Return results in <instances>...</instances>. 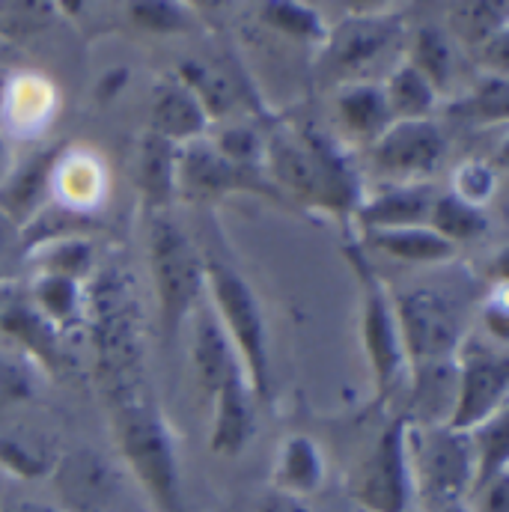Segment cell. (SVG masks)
<instances>
[{"instance_id": "cell-1", "label": "cell", "mask_w": 509, "mask_h": 512, "mask_svg": "<svg viewBox=\"0 0 509 512\" xmlns=\"http://www.w3.org/2000/svg\"><path fill=\"white\" fill-rule=\"evenodd\" d=\"M262 170L274 191L295 197L307 209L352 218L361 197V173L346 149L313 123H280L262 137Z\"/></svg>"}, {"instance_id": "cell-2", "label": "cell", "mask_w": 509, "mask_h": 512, "mask_svg": "<svg viewBox=\"0 0 509 512\" xmlns=\"http://www.w3.org/2000/svg\"><path fill=\"white\" fill-rule=\"evenodd\" d=\"M96 379L114 405L146 396V337L134 277L123 262L96 265L87 280V313Z\"/></svg>"}, {"instance_id": "cell-3", "label": "cell", "mask_w": 509, "mask_h": 512, "mask_svg": "<svg viewBox=\"0 0 509 512\" xmlns=\"http://www.w3.org/2000/svg\"><path fill=\"white\" fill-rule=\"evenodd\" d=\"M114 438L117 450L137 480L140 492L146 495L155 512H185L182 492V465L176 456V444L170 435L167 420L146 396L114 405Z\"/></svg>"}, {"instance_id": "cell-4", "label": "cell", "mask_w": 509, "mask_h": 512, "mask_svg": "<svg viewBox=\"0 0 509 512\" xmlns=\"http://www.w3.org/2000/svg\"><path fill=\"white\" fill-rule=\"evenodd\" d=\"M206 298L215 319L227 331L242 373L256 402L271 399V355H268V328L251 283L224 259H206Z\"/></svg>"}, {"instance_id": "cell-5", "label": "cell", "mask_w": 509, "mask_h": 512, "mask_svg": "<svg viewBox=\"0 0 509 512\" xmlns=\"http://www.w3.org/2000/svg\"><path fill=\"white\" fill-rule=\"evenodd\" d=\"M149 271L164 337H173L206 298V259L170 212L149 215Z\"/></svg>"}, {"instance_id": "cell-6", "label": "cell", "mask_w": 509, "mask_h": 512, "mask_svg": "<svg viewBox=\"0 0 509 512\" xmlns=\"http://www.w3.org/2000/svg\"><path fill=\"white\" fill-rule=\"evenodd\" d=\"M408 459L414 477V495L435 510H447L471 495L474 453L468 432L447 426L408 423Z\"/></svg>"}, {"instance_id": "cell-7", "label": "cell", "mask_w": 509, "mask_h": 512, "mask_svg": "<svg viewBox=\"0 0 509 512\" xmlns=\"http://www.w3.org/2000/svg\"><path fill=\"white\" fill-rule=\"evenodd\" d=\"M346 256L361 280V346H364V355L373 370L376 399L387 402L399 390V384L408 373V358H405L399 325H396L393 295L387 292L382 277L367 262L361 248L349 245Z\"/></svg>"}, {"instance_id": "cell-8", "label": "cell", "mask_w": 509, "mask_h": 512, "mask_svg": "<svg viewBox=\"0 0 509 512\" xmlns=\"http://www.w3.org/2000/svg\"><path fill=\"white\" fill-rule=\"evenodd\" d=\"M396 325L402 337V349L408 358V367H429L441 361H453L465 334L456 304L432 289V286H414L393 295Z\"/></svg>"}, {"instance_id": "cell-9", "label": "cell", "mask_w": 509, "mask_h": 512, "mask_svg": "<svg viewBox=\"0 0 509 512\" xmlns=\"http://www.w3.org/2000/svg\"><path fill=\"white\" fill-rule=\"evenodd\" d=\"M408 417H396L382 429L376 447L352 477V498L367 512L414 510V477L408 459Z\"/></svg>"}, {"instance_id": "cell-10", "label": "cell", "mask_w": 509, "mask_h": 512, "mask_svg": "<svg viewBox=\"0 0 509 512\" xmlns=\"http://www.w3.org/2000/svg\"><path fill=\"white\" fill-rule=\"evenodd\" d=\"M509 358L477 340H462L456 352V393L447 429L471 432L507 408Z\"/></svg>"}, {"instance_id": "cell-11", "label": "cell", "mask_w": 509, "mask_h": 512, "mask_svg": "<svg viewBox=\"0 0 509 512\" xmlns=\"http://www.w3.org/2000/svg\"><path fill=\"white\" fill-rule=\"evenodd\" d=\"M447 155V137L432 120H396L370 143V161L387 185L426 182Z\"/></svg>"}, {"instance_id": "cell-12", "label": "cell", "mask_w": 509, "mask_h": 512, "mask_svg": "<svg viewBox=\"0 0 509 512\" xmlns=\"http://www.w3.org/2000/svg\"><path fill=\"white\" fill-rule=\"evenodd\" d=\"M265 194L280 200L274 185L265 179L262 170H245L227 161L209 137H200L188 146H179V167H176V197L191 203H212L227 194Z\"/></svg>"}, {"instance_id": "cell-13", "label": "cell", "mask_w": 509, "mask_h": 512, "mask_svg": "<svg viewBox=\"0 0 509 512\" xmlns=\"http://www.w3.org/2000/svg\"><path fill=\"white\" fill-rule=\"evenodd\" d=\"M402 24L393 9H358L349 12L337 27H328L322 48V69L331 75H355L376 63L396 42Z\"/></svg>"}, {"instance_id": "cell-14", "label": "cell", "mask_w": 509, "mask_h": 512, "mask_svg": "<svg viewBox=\"0 0 509 512\" xmlns=\"http://www.w3.org/2000/svg\"><path fill=\"white\" fill-rule=\"evenodd\" d=\"M63 152V146H42L24 155L12 170H6L0 182V215H6L18 227L33 221L51 203Z\"/></svg>"}, {"instance_id": "cell-15", "label": "cell", "mask_w": 509, "mask_h": 512, "mask_svg": "<svg viewBox=\"0 0 509 512\" xmlns=\"http://www.w3.org/2000/svg\"><path fill=\"white\" fill-rule=\"evenodd\" d=\"M54 486L63 512H105L117 495V471L96 450H75L57 459Z\"/></svg>"}, {"instance_id": "cell-16", "label": "cell", "mask_w": 509, "mask_h": 512, "mask_svg": "<svg viewBox=\"0 0 509 512\" xmlns=\"http://www.w3.org/2000/svg\"><path fill=\"white\" fill-rule=\"evenodd\" d=\"M0 331L18 346L30 361H39L48 373H63L69 355L63 349V334L33 307L27 295H12L0 304Z\"/></svg>"}, {"instance_id": "cell-17", "label": "cell", "mask_w": 509, "mask_h": 512, "mask_svg": "<svg viewBox=\"0 0 509 512\" xmlns=\"http://www.w3.org/2000/svg\"><path fill=\"white\" fill-rule=\"evenodd\" d=\"M212 126L209 114L203 111L200 99L176 78L167 75L152 87V102H149V131L170 140L173 146H188Z\"/></svg>"}, {"instance_id": "cell-18", "label": "cell", "mask_w": 509, "mask_h": 512, "mask_svg": "<svg viewBox=\"0 0 509 512\" xmlns=\"http://www.w3.org/2000/svg\"><path fill=\"white\" fill-rule=\"evenodd\" d=\"M435 191L426 182L417 185H382L361 197L355 209V221L364 233L376 230H402V227H426Z\"/></svg>"}, {"instance_id": "cell-19", "label": "cell", "mask_w": 509, "mask_h": 512, "mask_svg": "<svg viewBox=\"0 0 509 512\" xmlns=\"http://www.w3.org/2000/svg\"><path fill=\"white\" fill-rule=\"evenodd\" d=\"M191 367L200 390L212 399L224 384L242 373V364L236 358V349L227 337V331L221 328V322L215 319L212 307H197L191 316Z\"/></svg>"}, {"instance_id": "cell-20", "label": "cell", "mask_w": 509, "mask_h": 512, "mask_svg": "<svg viewBox=\"0 0 509 512\" xmlns=\"http://www.w3.org/2000/svg\"><path fill=\"white\" fill-rule=\"evenodd\" d=\"M256 432L254 393L245 376H236L212 396V435L209 447L218 456H239Z\"/></svg>"}, {"instance_id": "cell-21", "label": "cell", "mask_w": 509, "mask_h": 512, "mask_svg": "<svg viewBox=\"0 0 509 512\" xmlns=\"http://www.w3.org/2000/svg\"><path fill=\"white\" fill-rule=\"evenodd\" d=\"M176 167H179V146L146 131L137 149V191L146 215L170 212L176 200Z\"/></svg>"}, {"instance_id": "cell-22", "label": "cell", "mask_w": 509, "mask_h": 512, "mask_svg": "<svg viewBox=\"0 0 509 512\" xmlns=\"http://www.w3.org/2000/svg\"><path fill=\"white\" fill-rule=\"evenodd\" d=\"M334 108H337V120L343 131L358 143H376L384 134V128L393 123L382 84H373V81H361V78L343 81L337 90Z\"/></svg>"}, {"instance_id": "cell-23", "label": "cell", "mask_w": 509, "mask_h": 512, "mask_svg": "<svg viewBox=\"0 0 509 512\" xmlns=\"http://www.w3.org/2000/svg\"><path fill=\"white\" fill-rule=\"evenodd\" d=\"M325 483V456L310 435H289L280 444L277 465H274V489L310 498Z\"/></svg>"}, {"instance_id": "cell-24", "label": "cell", "mask_w": 509, "mask_h": 512, "mask_svg": "<svg viewBox=\"0 0 509 512\" xmlns=\"http://www.w3.org/2000/svg\"><path fill=\"white\" fill-rule=\"evenodd\" d=\"M27 298L60 334H72L84 325L87 283H78L60 274H36Z\"/></svg>"}, {"instance_id": "cell-25", "label": "cell", "mask_w": 509, "mask_h": 512, "mask_svg": "<svg viewBox=\"0 0 509 512\" xmlns=\"http://www.w3.org/2000/svg\"><path fill=\"white\" fill-rule=\"evenodd\" d=\"M387 108L396 120H432L438 108V90L408 63L402 60L382 84Z\"/></svg>"}, {"instance_id": "cell-26", "label": "cell", "mask_w": 509, "mask_h": 512, "mask_svg": "<svg viewBox=\"0 0 509 512\" xmlns=\"http://www.w3.org/2000/svg\"><path fill=\"white\" fill-rule=\"evenodd\" d=\"M176 78L200 99V105H203V111L209 114L212 123L230 117L236 111V105H239L236 84L221 66H212V63H203V60H182Z\"/></svg>"}, {"instance_id": "cell-27", "label": "cell", "mask_w": 509, "mask_h": 512, "mask_svg": "<svg viewBox=\"0 0 509 512\" xmlns=\"http://www.w3.org/2000/svg\"><path fill=\"white\" fill-rule=\"evenodd\" d=\"M468 438H471V453H474V483H471V495H474L495 477L509 474L507 408L489 417L486 423H480L477 429H471Z\"/></svg>"}, {"instance_id": "cell-28", "label": "cell", "mask_w": 509, "mask_h": 512, "mask_svg": "<svg viewBox=\"0 0 509 512\" xmlns=\"http://www.w3.org/2000/svg\"><path fill=\"white\" fill-rule=\"evenodd\" d=\"M426 227L456 248L459 242H474V239L486 236L489 215L483 212V206H471L462 197H456L453 191H447V194H435Z\"/></svg>"}, {"instance_id": "cell-29", "label": "cell", "mask_w": 509, "mask_h": 512, "mask_svg": "<svg viewBox=\"0 0 509 512\" xmlns=\"http://www.w3.org/2000/svg\"><path fill=\"white\" fill-rule=\"evenodd\" d=\"M367 245L402 262H444L456 254V248L432 233L429 227H402V230H376L364 233Z\"/></svg>"}, {"instance_id": "cell-30", "label": "cell", "mask_w": 509, "mask_h": 512, "mask_svg": "<svg viewBox=\"0 0 509 512\" xmlns=\"http://www.w3.org/2000/svg\"><path fill=\"white\" fill-rule=\"evenodd\" d=\"M447 21H450V30L477 54L489 39L509 30V9L507 3H489V0L456 3L450 6Z\"/></svg>"}, {"instance_id": "cell-31", "label": "cell", "mask_w": 509, "mask_h": 512, "mask_svg": "<svg viewBox=\"0 0 509 512\" xmlns=\"http://www.w3.org/2000/svg\"><path fill=\"white\" fill-rule=\"evenodd\" d=\"M259 18L265 27L274 33L304 42V45H322L328 36V24L322 12L310 3H286V0H271L259 6Z\"/></svg>"}, {"instance_id": "cell-32", "label": "cell", "mask_w": 509, "mask_h": 512, "mask_svg": "<svg viewBox=\"0 0 509 512\" xmlns=\"http://www.w3.org/2000/svg\"><path fill=\"white\" fill-rule=\"evenodd\" d=\"M447 114L453 120H468V123H483V126H492V123H507L509 117V84L507 75H483L474 90L468 96H462L459 102H453L447 108Z\"/></svg>"}, {"instance_id": "cell-33", "label": "cell", "mask_w": 509, "mask_h": 512, "mask_svg": "<svg viewBox=\"0 0 509 512\" xmlns=\"http://www.w3.org/2000/svg\"><path fill=\"white\" fill-rule=\"evenodd\" d=\"M435 90L438 96L450 87V78H453V48H450V39L441 27L435 24H423L414 36V45H411V54L405 57Z\"/></svg>"}, {"instance_id": "cell-34", "label": "cell", "mask_w": 509, "mask_h": 512, "mask_svg": "<svg viewBox=\"0 0 509 512\" xmlns=\"http://www.w3.org/2000/svg\"><path fill=\"white\" fill-rule=\"evenodd\" d=\"M39 256V274H60L78 283H87L96 271V251L87 236L57 239L42 248H36Z\"/></svg>"}, {"instance_id": "cell-35", "label": "cell", "mask_w": 509, "mask_h": 512, "mask_svg": "<svg viewBox=\"0 0 509 512\" xmlns=\"http://www.w3.org/2000/svg\"><path fill=\"white\" fill-rule=\"evenodd\" d=\"M0 465L21 480H39L54 471L57 459L39 441L21 435H0Z\"/></svg>"}, {"instance_id": "cell-36", "label": "cell", "mask_w": 509, "mask_h": 512, "mask_svg": "<svg viewBox=\"0 0 509 512\" xmlns=\"http://www.w3.org/2000/svg\"><path fill=\"white\" fill-rule=\"evenodd\" d=\"M128 18L146 33L170 36V33H185L194 24V6L173 3V0H140L128 6Z\"/></svg>"}, {"instance_id": "cell-37", "label": "cell", "mask_w": 509, "mask_h": 512, "mask_svg": "<svg viewBox=\"0 0 509 512\" xmlns=\"http://www.w3.org/2000/svg\"><path fill=\"white\" fill-rule=\"evenodd\" d=\"M57 15V6L36 0H0V39H24L45 30Z\"/></svg>"}, {"instance_id": "cell-38", "label": "cell", "mask_w": 509, "mask_h": 512, "mask_svg": "<svg viewBox=\"0 0 509 512\" xmlns=\"http://www.w3.org/2000/svg\"><path fill=\"white\" fill-rule=\"evenodd\" d=\"M209 143L227 158L233 161L236 167H245V170H262V152H265V143H262V134L251 126H224L218 134L209 137ZM265 173V170H262Z\"/></svg>"}, {"instance_id": "cell-39", "label": "cell", "mask_w": 509, "mask_h": 512, "mask_svg": "<svg viewBox=\"0 0 509 512\" xmlns=\"http://www.w3.org/2000/svg\"><path fill=\"white\" fill-rule=\"evenodd\" d=\"M33 396H36L33 364L21 352L0 346V399L3 402H27Z\"/></svg>"}, {"instance_id": "cell-40", "label": "cell", "mask_w": 509, "mask_h": 512, "mask_svg": "<svg viewBox=\"0 0 509 512\" xmlns=\"http://www.w3.org/2000/svg\"><path fill=\"white\" fill-rule=\"evenodd\" d=\"M495 191V170L486 161H462L453 179V194L471 206H483Z\"/></svg>"}, {"instance_id": "cell-41", "label": "cell", "mask_w": 509, "mask_h": 512, "mask_svg": "<svg viewBox=\"0 0 509 512\" xmlns=\"http://www.w3.org/2000/svg\"><path fill=\"white\" fill-rule=\"evenodd\" d=\"M483 322L489 337H495L498 343L509 340V310H507V292L501 289L498 295H492L483 307Z\"/></svg>"}, {"instance_id": "cell-42", "label": "cell", "mask_w": 509, "mask_h": 512, "mask_svg": "<svg viewBox=\"0 0 509 512\" xmlns=\"http://www.w3.org/2000/svg\"><path fill=\"white\" fill-rule=\"evenodd\" d=\"M477 507L471 512H509V474L495 477L480 492H474Z\"/></svg>"}, {"instance_id": "cell-43", "label": "cell", "mask_w": 509, "mask_h": 512, "mask_svg": "<svg viewBox=\"0 0 509 512\" xmlns=\"http://www.w3.org/2000/svg\"><path fill=\"white\" fill-rule=\"evenodd\" d=\"M254 512H310L304 498H295V495H286L280 489H271L262 495V501L256 504Z\"/></svg>"}, {"instance_id": "cell-44", "label": "cell", "mask_w": 509, "mask_h": 512, "mask_svg": "<svg viewBox=\"0 0 509 512\" xmlns=\"http://www.w3.org/2000/svg\"><path fill=\"white\" fill-rule=\"evenodd\" d=\"M128 84V69H108L102 78H99V87H96V96H99V102H114L123 90H126Z\"/></svg>"}, {"instance_id": "cell-45", "label": "cell", "mask_w": 509, "mask_h": 512, "mask_svg": "<svg viewBox=\"0 0 509 512\" xmlns=\"http://www.w3.org/2000/svg\"><path fill=\"white\" fill-rule=\"evenodd\" d=\"M3 512H63L60 507H51V504H39V501H21V504H12Z\"/></svg>"}, {"instance_id": "cell-46", "label": "cell", "mask_w": 509, "mask_h": 512, "mask_svg": "<svg viewBox=\"0 0 509 512\" xmlns=\"http://www.w3.org/2000/svg\"><path fill=\"white\" fill-rule=\"evenodd\" d=\"M3 102H6V81L0 75V117H3ZM0 161H3V134H0Z\"/></svg>"}, {"instance_id": "cell-47", "label": "cell", "mask_w": 509, "mask_h": 512, "mask_svg": "<svg viewBox=\"0 0 509 512\" xmlns=\"http://www.w3.org/2000/svg\"><path fill=\"white\" fill-rule=\"evenodd\" d=\"M441 512H471L465 504H456V507H447V510H441Z\"/></svg>"}]
</instances>
